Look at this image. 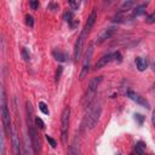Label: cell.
I'll return each instance as SVG.
<instances>
[{"label": "cell", "instance_id": "cell-1", "mask_svg": "<svg viewBox=\"0 0 155 155\" xmlns=\"http://www.w3.org/2000/svg\"><path fill=\"white\" fill-rule=\"evenodd\" d=\"M25 109H27V124H28V132H29V139H30V144L31 148L34 149V153L38 154L41 150V142L39 138V133H38V127L35 126L34 122V115H33V107L31 103L29 101H27L25 103Z\"/></svg>", "mask_w": 155, "mask_h": 155}, {"label": "cell", "instance_id": "cell-2", "mask_svg": "<svg viewBox=\"0 0 155 155\" xmlns=\"http://www.w3.org/2000/svg\"><path fill=\"white\" fill-rule=\"evenodd\" d=\"M0 105H1V121H2V130L5 136H11V117H10V111L7 108V99H6V93L5 88L1 87V97H0Z\"/></svg>", "mask_w": 155, "mask_h": 155}, {"label": "cell", "instance_id": "cell-3", "mask_svg": "<svg viewBox=\"0 0 155 155\" xmlns=\"http://www.w3.org/2000/svg\"><path fill=\"white\" fill-rule=\"evenodd\" d=\"M102 80H103V76H96V78H92L90 80L88 87H87V92H86V94L82 98V105L85 108L91 107V104H92V102L94 99L97 88H98V86H99V84H101Z\"/></svg>", "mask_w": 155, "mask_h": 155}, {"label": "cell", "instance_id": "cell-4", "mask_svg": "<svg viewBox=\"0 0 155 155\" xmlns=\"http://www.w3.org/2000/svg\"><path fill=\"white\" fill-rule=\"evenodd\" d=\"M101 114H102V107H101L99 104L91 107V108L88 109V113H87L86 116H85V120H84V126H85V128H88V130L94 128V126H96V125L98 124V121H99Z\"/></svg>", "mask_w": 155, "mask_h": 155}, {"label": "cell", "instance_id": "cell-5", "mask_svg": "<svg viewBox=\"0 0 155 155\" xmlns=\"http://www.w3.org/2000/svg\"><path fill=\"white\" fill-rule=\"evenodd\" d=\"M69 121H70V108L65 107L62 111V115H61V139H62L63 144H65L68 140Z\"/></svg>", "mask_w": 155, "mask_h": 155}, {"label": "cell", "instance_id": "cell-6", "mask_svg": "<svg viewBox=\"0 0 155 155\" xmlns=\"http://www.w3.org/2000/svg\"><path fill=\"white\" fill-rule=\"evenodd\" d=\"M87 35H88V31L82 29V31L80 33V35H79V38H78V40L75 42V47H74V61H75V63H78L81 59L84 44H85V40L87 39Z\"/></svg>", "mask_w": 155, "mask_h": 155}, {"label": "cell", "instance_id": "cell-7", "mask_svg": "<svg viewBox=\"0 0 155 155\" xmlns=\"http://www.w3.org/2000/svg\"><path fill=\"white\" fill-rule=\"evenodd\" d=\"M92 53H93V48H92V45H90V46H88V48H87V51H86L85 59H84V63H82V68H81V71H80V76H79V79H80V80H84V79L87 76V74H88Z\"/></svg>", "mask_w": 155, "mask_h": 155}, {"label": "cell", "instance_id": "cell-8", "mask_svg": "<svg viewBox=\"0 0 155 155\" xmlns=\"http://www.w3.org/2000/svg\"><path fill=\"white\" fill-rule=\"evenodd\" d=\"M115 31H116V27H115V25H110V27L104 28V29L99 33V35L97 36V39H96V41H94V44H96V45H101V44H102V42H104L107 39L111 38V36L115 34Z\"/></svg>", "mask_w": 155, "mask_h": 155}, {"label": "cell", "instance_id": "cell-9", "mask_svg": "<svg viewBox=\"0 0 155 155\" xmlns=\"http://www.w3.org/2000/svg\"><path fill=\"white\" fill-rule=\"evenodd\" d=\"M127 97H128L131 101L136 102L137 104H139V105H142V107H144V108H147V109L150 108V104H149V102L145 99V97L140 96L139 93H137V92H134V91H132V90H130V91L127 92Z\"/></svg>", "mask_w": 155, "mask_h": 155}, {"label": "cell", "instance_id": "cell-10", "mask_svg": "<svg viewBox=\"0 0 155 155\" xmlns=\"http://www.w3.org/2000/svg\"><path fill=\"white\" fill-rule=\"evenodd\" d=\"M11 143H12V151L15 155H22V147H21V143H19V138H18V134H17V131L16 128L12 126V130H11Z\"/></svg>", "mask_w": 155, "mask_h": 155}, {"label": "cell", "instance_id": "cell-11", "mask_svg": "<svg viewBox=\"0 0 155 155\" xmlns=\"http://www.w3.org/2000/svg\"><path fill=\"white\" fill-rule=\"evenodd\" d=\"M111 61H113V53H107V54L102 56V57L98 59V62L96 63V69H102V68H104V67H105L107 64H109Z\"/></svg>", "mask_w": 155, "mask_h": 155}, {"label": "cell", "instance_id": "cell-12", "mask_svg": "<svg viewBox=\"0 0 155 155\" xmlns=\"http://www.w3.org/2000/svg\"><path fill=\"white\" fill-rule=\"evenodd\" d=\"M96 19H97V10H96V8H93V10H92V12L90 13L88 18H87V22H86V24H85L84 29H85V30H87V31L90 33V30L92 29V27H93V25H94V23H96Z\"/></svg>", "mask_w": 155, "mask_h": 155}, {"label": "cell", "instance_id": "cell-13", "mask_svg": "<svg viewBox=\"0 0 155 155\" xmlns=\"http://www.w3.org/2000/svg\"><path fill=\"white\" fill-rule=\"evenodd\" d=\"M148 4H149V2H145V4H142V5L136 6V7L132 10V15H131V17H138V16L144 15L145 11H147V6H148Z\"/></svg>", "mask_w": 155, "mask_h": 155}, {"label": "cell", "instance_id": "cell-14", "mask_svg": "<svg viewBox=\"0 0 155 155\" xmlns=\"http://www.w3.org/2000/svg\"><path fill=\"white\" fill-rule=\"evenodd\" d=\"M52 56L57 62H67L68 61V54L65 52H62V51H58V50H54L52 52Z\"/></svg>", "mask_w": 155, "mask_h": 155}, {"label": "cell", "instance_id": "cell-15", "mask_svg": "<svg viewBox=\"0 0 155 155\" xmlns=\"http://www.w3.org/2000/svg\"><path fill=\"white\" fill-rule=\"evenodd\" d=\"M136 67L139 71H144L148 68V61L143 57H137L136 58Z\"/></svg>", "mask_w": 155, "mask_h": 155}, {"label": "cell", "instance_id": "cell-16", "mask_svg": "<svg viewBox=\"0 0 155 155\" xmlns=\"http://www.w3.org/2000/svg\"><path fill=\"white\" fill-rule=\"evenodd\" d=\"M134 154L137 155H145V143L144 142H138L134 145Z\"/></svg>", "mask_w": 155, "mask_h": 155}, {"label": "cell", "instance_id": "cell-17", "mask_svg": "<svg viewBox=\"0 0 155 155\" xmlns=\"http://www.w3.org/2000/svg\"><path fill=\"white\" fill-rule=\"evenodd\" d=\"M68 154H69V155H82L79 144H76V139H75L74 143L69 147V151H68Z\"/></svg>", "mask_w": 155, "mask_h": 155}, {"label": "cell", "instance_id": "cell-18", "mask_svg": "<svg viewBox=\"0 0 155 155\" xmlns=\"http://www.w3.org/2000/svg\"><path fill=\"white\" fill-rule=\"evenodd\" d=\"M133 6H136V1H132V0H126V1H122L121 6H120V11H127V10H131Z\"/></svg>", "mask_w": 155, "mask_h": 155}, {"label": "cell", "instance_id": "cell-19", "mask_svg": "<svg viewBox=\"0 0 155 155\" xmlns=\"http://www.w3.org/2000/svg\"><path fill=\"white\" fill-rule=\"evenodd\" d=\"M63 19L70 24V23L75 19V18H74V15H73V11H67V12L63 15Z\"/></svg>", "mask_w": 155, "mask_h": 155}, {"label": "cell", "instance_id": "cell-20", "mask_svg": "<svg viewBox=\"0 0 155 155\" xmlns=\"http://www.w3.org/2000/svg\"><path fill=\"white\" fill-rule=\"evenodd\" d=\"M39 109L41 110V113L42 114H45V115H48V107H47V104L45 103V102H39Z\"/></svg>", "mask_w": 155, "mask_h": 155}, {"label": "cell", "instance_id": "cell-21", "mask_svg": "<svg viewBox=\"0 0 155 155\" xmlns=\"http://www.w3.org/2000/svg\"><path fill=\"white\" fill-rule=\"evenodd\" d=\"M34 122H35V126H36L38 128H40V130H44V128H45V124H44V121H42L39 116H35Z\"/></svg>", "mask_w": 155, "mask_h": 155}, {"label": "cell", "instance_id": "cell-22", "mask_svg": "<svg viewBox=\"0 0 155 155\" xmlns=\"http://www.w3.org/2000/svg\"><path fill=\"white\" fill-rule=\"evenodd\" d=\"M113 61L116 62V63H121L122 62V56H121V53L119 51H116V52L113 53Z\"/></svg>", "mask_w": 155, "mask_h": 155}, {"label": "cell", "instance_id": "cell-23", "mask_svg": "<svg viewBox=\"0 0 155 155\" xmlns=\"http://www.w3.org/2000/svg\"><path fill=\"white\" fill-rule=\"evenodd\" d=\"M133 116H134V120L138 122V125H142L144 122V120H145V116H143L142 114H138V113H136Z\"/></svg>", "mask_w": 155, "mask_h": 155}, {"label": "cell", "instance_id": "cell-24", "mask_svg": "<svg viewBox=\"0 0 155 155\" xmlns=\"http://www.w3.org/2000/svg\"><path fill=\"white\" fill-rule=\"evenodd\" d=\"M22 56H23V58H24L25 62H28L30 59V53H29V51H28L27 47H23L22 48Z\"/></svg>", "mask_w": 155, "mask_h": 155}, {"label": "cell", "instance_id": "cell-25", "mask_svg": "<svg viewBox=\"0 0 155 155\" xmlns=\"http://www.w3.org/2000/svg\"><path fill=\"white\" fill-rule=\"evenodd\" d=\"M25 24L28 27H30V28L34 25V18H33V16H30V15H27L25 16Z\"/></svg>", "mask_w": 155, "mask_h": 155}, {"label": "cell", "instance_id": "cell-26", "mask_svg": "<svg viewBox=\"0 0 155 155\" xmlns=\"http://www.w3.org/2000/svg\"><path fill=\"white\" fill-rule=\"evenodd\" d=\"M62 71H63V67H62V65H58V67H57V70H56V75H54L56 82H58V80H59V78H61V75H62Z\"/></svg>", "mask_w": 155, "mask_h": 155}, {"label": "cell", "instance_id": "cell-27", "mask_svg": "<svg viewBox=\"0 0 155 155\" xmlns=\"http://www.w3.org/2000/svg\"><path fill=\"white\" fill-rule=\"evenodd\" d=\"M145 22H147L148 24H153V23H155V11H154L153 13H150V15L147 17Z\"/></svg>", "mask_w": 155, "mask_h": 155}, {"label": "cell", "instance_id": "cell-28", "mask_svg": "<svg viewBox=\"0 0 155 155\" xmlns=\"http://www.w3.org/2000/svg\"><path fill=\"white\" fill-rule=\"evenodd\" d=\"M46 140L50 143V145L52 147V148H56L57 147V142L51 137V136H48V134H46Z\"/></svg>", "mask_w": 155, "mask_h": 155}, {"label": "cell", "instance_id": "cell-29", "mask_svg": "<svg viewBox=\"0 0 155 155\" xmlns=\"http://www.w3.org/2000/svg\"><path fill=\"white\" fill-rule=\"evenodd\" d=\"M69 6L71 7V10H78L80 6V1H69Z\"/></svg>", "mask_w": 155, "mask_h": 155}, {"label": "cell", "instance_id": "cell-30", "mask_svg": "<svg viewBox=\"0 0 155 155\" xmlns=\"http://www.w3.org/2000/svg\"><path fill=\"white\" fill-rule=\"evenodd\" d=\"M39 1H34V0H31V1H29V6L31 7V10H36L38 7H39Z\"/></svg>", "mask_w": 155, "mask_h": 155}, {"label": "cell", "instance_id": "cell-31", "mask_svg": "<svg viewBox=\"0 0 155 155\" xmlns=\"http://www.w3.org/2000/svg\"><path fill=\"white\" fill-rule=\"evenodd\" d=\"M47 10H51V11H56V10H58V5H57V4H54V2H51V4H48V6H47Z\"/></svg>", "mask_w": 155, "mask_h": 155}, {"label": "cell", "instance_id": "cell-32", "mask_svg": "<svg viewBox=\"0 0 155 155\" xmlns=\"http://www.w3.org/2000/svg\"><path fill=\"white\" fill-rule=\"evenodd\" d=\"M1 155H5V140H4V136H1Z\"/></svg>", "mask_w": 155, "mask_h": 155}, {"label": "cell", "instance_id": "cell-33", "mask_svg": "<svg viewBox=\"0 0 155 155\" xmlns=\"http://www.w3.org/2000/svg\"><path fill=\"white\" fill-rule=\"evenodd\" d=\"M78 24H79V21H78V19H74V21L70 23V28H71V29H74V28H76V27H78Z\"/></svg>", "mask_w": 155, "mask_h": 155}, {"label": "cell", "instance_id": "cell-34", "mask_svg": "<svg viewBox=\"0 0 155 155\" xmlns=\"http://www.w3.org/2000/svg\"><path fill=\"white\" fill-rule=\"evenodd\" d=\"M151 122H153V125H154V127H155V109L153 110V116H151Z\"/></svg>", "mask_w": 155, "mask_h": 155}, {"label": "cell", "instance_id": "cell-35", "mask_svg": "<svg viewBox=\"0 0 155 155\" xmlns=\"http://www.w3.org/2000/svg\"><path fill=\"white\" fill-rule=\"evenodd\" d=\"M151 69L155 71V62H153V63H151Z\"/></svg>", "mask_w": 155, "mask_h": 155}, {"label": "cell", "instance_id": "cell-36", "mask_svg": "<svg viewBox=\"0 0 155 155\" xmlns=\"http://www.w3.org/2000/svg\"><path fill=\"white\" fill-rule=\"evenodd\" d=\"M119 155H121V154H119Z\"/></svg>", "mask_w": 155, "mask_h": 155}]
</instances>
